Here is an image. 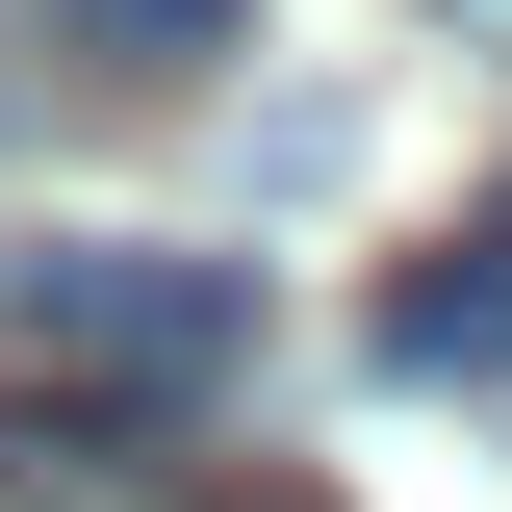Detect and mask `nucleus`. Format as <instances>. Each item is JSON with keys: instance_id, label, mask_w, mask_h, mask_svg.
Listing matches in <instances>:
<instances>
[{"instance_id": "2", "label": "nucleus", "mask_w": 512, "mask_h": 512, "mask_svg": "<svg viewBox=\"0 0 512 512\" xmlns=\"http://www.w3.org/2000/svg\"><path fill=\"white\" fill-rule=\"evenodd\" d=\"M384 384H512V180L384 282Z\"/></svg>"}, {"instance_id": "1", "label": "nucleus", "mask_w": 512, "mask_h": 512, "mask_svg": "<svg viewBox=\"0 0 512 512\" xmlns=\"http://www.w3.org/2000/svg\"><path fill=\"white\" fill-rule=\"evenodd\" d=\"M0 384H77V410H154V436H205V410L256 384V282H231V256L52 231V256H0Z\"/></svg>"}, {"instance_id": "3", "label": "nucleus", "mask_w": 512, "mask_h": 512, "mask_svg": "<svg viewBox=\"0 0 512 512\" xmlns=\"http://www.w3.org/2000/svg\"><path fill=\"white\" fill-rule=\"evenodd\" d=\"M231 26H256V0H52V52H77V77H205Z\"/></svg>"}, {"instance_id": "4", "label": "nucleus", "mask_w": 512, "mask_h": 512, "mask_svg": "<svg viewBox=\"0 0 512 512\" xmlns=\"http://www.w3.org/2000/svg\"><path fill=\"white\" fill-rule=\"evenodd\" d=\"M436 26H487V52H512V0H436Z\"/></svg>"}]
</instances>
